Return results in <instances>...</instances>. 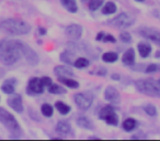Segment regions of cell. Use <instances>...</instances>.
<instances>
[{
    "mask_svg": "<svg viewBox=\"0 0 160 141\" xmlns=\"http://www.w3.org/2000/svg\"><path fill=\"white\" fill-rule=\"evenodd\" d=\"M47 89L51 94H54V95H61V94H65L67 92L66 89L63 88V86L57 85V84H52Z\"/></svg>",
    "mask_w": 160,
    "mask_h": 141,
    "instance_id": "cell-26",
    "label": "cell"
},
{
    "mask_svg": "<svg viewBox=\"0 0 160 141\" xmlns=\"http://www.w3.org/2000/svg\"><path fill=\"white\" fill-rule=\"evenodd\" d=\"M41 111H42V113L44 116L49 118V117H52L53 113H54V108L49 104H43L42 107H41Z\"/></svg>",
    "mask_w": 160,
    "mask_h": 141,
    "instance_id": "cell-30",
    "label": "cell"
},
{
    "mask_svg": "<svg viewBox=\"0 0 160 141\" xmlns=\"http://www.w3.org/2000/svg\"><path fill=\"white\" fill-rule=\"evenodd\" d=\"M102 41L104 42H111V43H115L116 42V39H115L112 34H104V37H103Z\"/></svg>",
    "mask_w": 160,
    "mask_h": 141,
    "instance_id": "cell-36",
    "label": "cell"
},
{
    "mask_svg": "<svg viewBox=\"0 0 160 141\" xmlns=\"http://www.w3.org/2000/svg\"><path fill=\"white\" fill-rule=\"evenodd\" d=\"M138 33L143 38H145L150 42L160 46V30H157L155 28H149V27H142V28L138 29Z\"/></svg>",
    "mask_w": 160,
    "mask_h": 141,
    "instance_id": "cell-7",
    "label": "cell"
},
{
    "mask_svg": "<svg viewBox=\"0 0 160 141\" xmlns=\"http://www.w3.org/2000/svg\"><path fill=\"white\" fill-rule=\"evenodd\" d=\"M7 103L15 113H23V100H22L21 95H12L11 94V96L7 100Z\"/></svg>",
    "mask_w": 160,
    "mask_h": 141,
    "instance_id": "cell-12",
    "label": "cell"
},
{
    "mask_svg": "<svg viewBox=\"0 0 160 141\" xmlns=\"http://www.w3.org/2000/svg\"><path fill=\"white\" fill-rule=\"evenodd\" d=\"M118 54L116 52H113V51H109V52L103 53L102 55V60L106 63H114V62L118 61Z\"/></svg>",
    "mask_w": 160,
    "mask_h": 141,
    "instance_id": "cell-24",
    "label": "cell"
},
{
    "mask_svg": "<svg viewBox=\"0 0 160 141\" xmlns=\"http://www.w3.org/2000/svg\"><path fill=\"white\" fill-rule=\"evenodd\" d=\"M158 85L160 86V78H159V80H158Z\"/></svg>",
    "mask_w": 160,
    "mask_h": 141,
    "instance_id": "cell-43",
    "label": "cell"
},
{
    "mask_svg": "<svg viewBox=\"0 0 160 141\" xmlns=\"http://www.w3.org/2000/svg\"><path fill=\"white\" fill-rule=\"evenodd\" d=\"M41 80H42V84H43V86H44L45 88H49V86L53 84V80H52V78H51V77H49V76L41 77Z\"/></svg>",
    "mask_w": 160,
    "mask_h": 141,
    "instance_id": "cell-35",
    "label": "cell"
},
{
    "mask_svg": "<svg viewBox=\"0 0 160 141\" xmlns=\"http://www.w3.org/2000/svg\"><path fill=\"white\" fill-rule=\"evenodd\" d=\"M15 84H17L15 78H9V80H6L5 82H3L2 85H1V90H2L5 94L11 95V94H13L15 90Z\"/></svg>",
    "mask_w": 160,
    "mask_h": 141,
    "instance_id": "cell-14",
    "label": "cell"
},
{
    "mask_svg": "<svg viewBox=\"0 0 160 141\" xmlns=\"http://www.w3.org/2000/svg\"><path fill=\"white\" fill-rule=\"evenodd\" d=\"M39 35H45L47 31H46V29L42 28V27H39Z\"/></svg>",
    "mask_w": 160,
    "mask_h": 141,
    "instance_id": "cell-40",
    "label": "cell"
},
{
    "mask_svg": "<svg viewBox=\"0 0 160 141\" xmlns=\"http://www.w3.org/2000/svg\"><path fill=\"white\" fill-rule=\"evenodd\" d=\"M103 1L104 0H89V3H88V7L89 9L92 10V11H96L100 8V7L103 5Z\"/></svg>",
    "mask_w": 160,
    "mask_h": 141,
    "instance_id": "cell-31",
    "label": "cell"
},
{
    "mask_svg": "<svg viewBox=\"0 0 160 141\" xmlns=\"http://www.w3.org/2000/svg\"><path fill=\"white\" fill-rule=\"evenodd\" d=\"M137 49H138V53L139 55L142 56V57L146 58L148 56L150 55V52H151V46L148 44V43H144V42H140L138 43V45H137Z\"/></svg>",
    "mask_w": 160,
    "mask_h": 141,
    "instance_id": "cell-20",
    "label": "cell"
},
{
    "mask_svg": "<svg viewBox=\"0 0 160 141\" xmlns=\"http://www.w3.org/2000/svg\"><path fill=\"white\" fill-rule=\"evenodd\" d=\"M158 53V54H156V57H159V56H160V52H157Z\"/></svg>",
    "mask_w": 160,
    "mask_h": 141,
    "instance_id": "cell-41",
    "label": "cell"
},
{
    "mask_svg": "<svg viewBox=\"0 0 160 141\" xmlns=\"http://www.w3.org/2000/svg\"><path fill=\"white\" fill-rule=\"evenodd\" d=\"M135 87L139 93L150 97H160V86L158 82L149 78H140L135 80Z\"/></svg>",
    "mask_w": 160,
    "mask_h": 141,
    "instance_id": "cell-4",
    "label": "cell"
},
{
    "mask_svg": "<svg viewBox=\"0 0 160 141\" xmlns=\"http://www.w3.org/2000/svg\"><path fill=\"white\" fill-rule=\"evenodd\" d=\"M104 121H105L108 125H110V126H118V115L115 113V111H113V113H111L109 116L106 117L105 119H104Z\"/></svg>",
    "mask_w": 160,
    "mask_h": 141,
    "instance_id": "cell-28",
    "label": "cell"
},
{
    "mask_svg": "<svg viewBox=\"0 0 160 141\" xmlns=\"http://www.w3.org/2000/svg\"><path fill=\"white\" fill-rule=\"evenodd\" d=\"M22 43L21 41L9 39L0 41V62L3 65L10 66L21 60V57H23Z\"/></svg>",
    "mask_w": 160,
    "mask_h": 141,
    "instance_id": "cell-1",
    "label": "cell"
},
{
    "mask_svg": "<svg viewBox=\"0 0 160 141\" xmlns=\"http://www.w3.org/2000/svg\"><path fill=\"white\" fill-rule=\"evenodd\" d=\"M58 82L61 83L63 85L67 86V87H69V88H73V89H76L79 87L78 82H77L76 80H73L71 77H68V76H59L58 77Z\"/></svg>",
    "mask_w": 160,
    "mask_h": 141,
    "instance_id": "cell-17",
    "label": "cell"
},
{
    "mask_svg": "<svg viewBox=\"0 0 160 141\" xmlns=\"http://www.w3.org/2000/svg\"><path fill=\"white\" fill-rule=\"evenodd\" d=\"M54 73L55 75H57L58 77L59 76H68V77H74L75 76V74L69 67H67V66H64V65H57V66H55L54 68Z\"/></svg>",
    "mask_w": 160,
    "mask_h": 141,
    "instance_id": "cell-16",
    "label": "cell"
},
{
    "mask_svg": "<svg viewBox=\"0 0 160 141\" xmlns=\"http://www.w3.org/2000/svg\"><path fill=\"white\" fill-rule=\"evenodd\" d=\"M104 32H99V33L97 34V37H96V40L97 41H102L103 37H104Z\"/></svg>",
    "mask_w": 160,
    "mask_h": 141,
    "instance_id": "cell-39",
    "label": "cell"
},
{
    "mask_svg": "<svg viewBox=\"0 0 160 141\" xmlns=\"http://www.w3.org/2000/svg\"><path fill=\"white\" fill-rule=\"evenodd\" d=\"M104 98L111 104H118L121 101V95L118 90L113 86H108L104 90Z\"/></svg>",
    "mask_w": 160,
    "mask_h": 141,
    "instance_id": "cell-11",
    "label": "cell"
},
{
    "mask_svg": "<svg viewBox=\"0 0 160 141\" xmlns=\"http://www.w3.org/2000/svg\"><path fill=\"white\" fill-rule=\"evenodd\" d=\"M0 29L8 34L12 35H24V34L30 33L32 30L27 22L20 20V19L9 18L0 22Z\"/></svg>",
    "mask_w": 160,
    "mask_h": 141,
    "instance_id": "cell-2",
    "label": "cell"
},
{
    "mask_svg": "<svg viewBox=\"0 0 160 141\" xmlns=\"http://www.w3.org/2000/svg\"><path fill=\"white\" fill-rule=\"evenodd\" d=\"M74 55H75V53H73V51H68V50H66V51H64V52L61 53V60L63 62H65V63H67V64H73L74 65V62H75V60H74Z\"/></svg>",
    "mask_w": 160,
    "mask_h": 141,
    "instance_id": "cell-21",
    "label": "cell"
},
{
    "mask_svg": "<svg viewBox=\"0 0 160 141\" xmlns=\"http://www.w3.org/2000/svg\"><path fill=\"white\" fill-rule=\"evenodd\" d=\"M55 107H56V109H57L58 113H61V115H67V113H69L70 110H71L69 105H67L64 101H56L55 103Z\"/></svg>",
    "mask_w": 160,
    "mask_h": 141,
    "instance_id": "cell-22",
    "label": "cell"
},
{
    "mask_svg": "<svg viewBox=\"0 0 160 141\" xmlns=\"http://www.w3.org/2000/svg\"><path fill=\"white\" fill-rule=\"evenodd\" d=\"M22 53H23V57L27 60V62L30 65L34 66V65L39 64V55L35 53V51L31 46H29L25 43H22Z\"/></svg>",
    "mask_w": 160,
    "mask_h": 141,
    "instance_id": "cell-8",
    "label": "cell"
},
{
    "mask_svg": "<svg viewBox=\"0 0 160 141\" xmlns=\"http://www.w3.org/2000/svg\"><path fill=\"white\" fill-rule=\"evenodd\" d=\"M122 62H123V64L128 65V66L134 65V63H135V51H134L133 48H130L124 52Z\"/></svg>",
    "mask_w": 160,
    "mask_h": 141,
    "instance_id": "cell-15",
    "label": "cell"
},
{
    "mask_svg": "<svg viewBox=\"0 0 160 141\" xmlns=\"http://www.w3.org/2000/svg\"><path fill=\"white\" fill-rule=\"evenodd\" d=\"M144 111L147 113L148 116H156L157 115V108L155 107L152 104H147L144 106Z\"/></svg>",
    "mask_w": 160,
    "mask_h": 141,
    "instance_id": "cell-32",
    "label": "cell"
},
{
    "mask_svg": "<svg viewBox=\"0 0 160 141\" xmlns=\"http://www.w3.org/2000/svg\"><path fill=\"white\" fill-rule=\"evenodd\" d=\"M108 23L112 27H116V28H128L135 23V18L130 13L122 12L112 20L108 21Z\"/></svg>",
    "mask_w": 160,
    "mask_h": 141,
    "instance_id": "cell-5",
    "label": "cell"
},
{
    "mask_svg": "<svg viewBox=\"0 0 160 141\" xmlns=\"http://www.w3.org/2000/svg\"><path fill=\"white\" fill-rule=\"evenodd\" d=\"M94 73L97 74V75H99V76H105L106 74H108V70L104 67H98Z\"/></svg>",
    "mask_w": 160,
    "mask_h": 141,
    "instance_id": "cell-37",
    "label": "cell"
},
{
    "mask_svg": "<svg viewBox=\"0 0 160 141\" xmlns=\"http://www.w3.org/2000/svg\"><path fill=\"white\" fill-rule=\"evenodd\" d=\"M145 73H156V72H159L160 70V65L159 64H149L146 66Z\"/></svg>",
    "mask_w": 160,
    "mask_h": 141,
    "instance_id": "cell-33",
    "label": "cell"
},
{
    "mask_svg": "<svg viewBox=\"0 0 160 141\" xmlns=\"http://www.w3.org/2000/svg\"><path fill=\"white\" fill-rule=\"evenodd\" d=\"M137 127V121L134 118H127L123 121V128L126 131H132Z\"/></svg>",
    "mask_w": 160,
    "mask_h": 141,
    "instance_id": "cell-25",
    "label": "cell"
},
{
    "mask_svg": "<svg viewBox=\"0 0 160 141\" xmlns=\"http://www.w3.org/2000/svg\"><path fill=\"white\" fill-rule=\"evenodd\" d=\"M55 130L57 133L59 135H64V136H67V135H71L73 133V128L70 126V123L66 120H59L55 127Z\"/></svg>",
    "mask_w": 160,
    "mask_h": 141,
    "instance_id": "cell-13",
    "label": "cell"
},
{
    "mask_svg": "<svg viewBox=\"0 0 160 141\" xmlns=\"http://www.w3.org/2000/svg\"><path fill=\"white\" fill-rule=\"evenodd\" d=\"M118 10V7L115 5L114 2H112V1H109V2H106L102 8V13L103 15H113L115 13V11Z\"/></svg>",
    "mask_w": 160,
    "mask_h": 141,
    "instance_id": "cell-23",
    "label": "cell"
},
{
    "mask_svg": "<svg viewBox=\"0 0 160 141\" xmlns=\"http://www.w3.org/2000/svg\"><path fill=\"white\" fill-rule=\"evenodd\" d=\"M82 31H83V29H82V27L80 25L71 23L66 28L65 33L71 40H79L80 37L82 35Z\"/></svg>",
    "mask_w": 160,
    "mask_h": 141,
    "instance_id": "cell-10",
    "label": "cell"
},
{
    "mask_svg": "<svg viewBox=\"0 0 160 141\" xmlns=\"http://www.w3.org/2000/svg\"><path fill=\"white\" fill-rule=\"evenodd\" d=\"M76 105L81 110H88L93 103V94L91 92H81L76 94L74 97Z\"/></svg>",
    "mask_w": 160,
    "mask_h": 141,
    "instance_id": "cell-6",
    "label": "cell"
},
{
    "mask_svg": "<svg viewBox=\"0 0 160 141\" xmlns=\"http://www.w3.org/2000/svg\"><path fill=\"white\" fill-rule=\"evenodd\" d=\"M61 6L70 13H76L78 11V5L76 0H61Z\"/></svg>",
    "mask_w": 160,
    "mask_h": 141,
    "instance_id": "cell-18",
    "label": "cell"
},
{
    "mask_svg": "<svg viewBox=\"0 0 160 141\" xmlns=\"http://www.w3.org/2000/svg\"><path fill=\"white\" fill-rule=\"evenodd\" d=\"M136 1H138V2H143L144 0H136Z\"/></svg>",
    "mask_w": 160,
    "mask_h": 141,
    "instance_id": "cell-42",
    "label": "cell"
},
{
    "mask_svg": "<svg viewBox=\"0 0 160 141\" xmlns=\"http://www.w3.org/2000/svg\"><path fill=\"white\" fill-rule=\"evenodd\" d=\"M44 86L42 84L41 77H32L27 83V90L30 94H42L44 92Z\"/></svg>",
    "mask_w": 160,
    "mask_h": 141,
    "instance_id": "cell-9",
    "label": "cell"
},
{
    "mask_svg": "<svg viewBox=\"0 0 160 141\" xmlns=\"http://www.w3.org/2000/svg\"><path fill=\"white\" fill-rule=\"evenodd\" d=\"M120 40L124 43H130L132 42V35L128 32H122L120 34Z\"/></svg>",
    "mask_w": 160,
    "mask_h": 141,
    "instance_id": "cell-34",
    "label": "cell"
},
{
    "mask_svg": "<svg viewBox=\"0 0 160 141\" xmlns=\"http://www.w3.org/2000/svg\"><path fill=\"white\" fill-rule=\"evenodd\" d=\"M0 123H2L15 138L21 137L22 133H23V130H22L21 126L19 125L18 120L15 119V117L7 109L1 107H0Z\"/></svg>",
    "mask_w": 160,
    "mask_h": 141,
    "instance_id": "cell-3",
    "label": "cell"
},
{
    "mask_svg": "<svg viewBox=\"0 0 160 141\" xmlns=\"http://www.w3.org/2000/svg\"><path fill=\"white\" fill-rule=\"evenodd\" d=\"M111 78L113 80H121V76H120V74H118V73H113L111 75Z\"/></svg>",
    "mask_w": 160,
    "mask_h": 141,
    "instance_id": "cell-38",
    "label": "cell"
},
{
    "mask_svg": "<svg viewBox=\"0 0 160 141\" xmlns=\"http://www.w3.org/2000/svg\"><path fill=\"white\" fill-rule=\"evenodd\" d=\"M77 125L83 129H89V130H93L94 129L93 123H92L89 118H87V117H85V116L79 117L78 119H77Z\"/></svg>",
    "mask_w": 160,
    "mask_h": 141,
    "instance_id": "cell-19",
    "label": "cell"
},
{
    "mask_svg": "<svg viewBox=\"0 0 160 141\" xmlns=\"http://www.w3.org/2000/svg\"><path fill=\"white\" fill-rule=\"evenodd\" d=\"M89 65H90V61L86 57H78L74 62V66H76L77 68H85Z\"/></svg>",
    "mask_w": 160,
    "mask_h": 141,
    "instance_id": "cell-27",
    "label": "cell"
},
{
    "mask_svg": "<svg viewBox=\"0 0 160 141\" xmlns=\"http://www.w3.org/2000/svg\"><path fill=\"white\" fill-rule=\"evenodd\" d=\"M114 111V108H113V106H111V105H108V106H104V107L100 110V113H99V116L100 118L102 120H104L106 118V117L109 116L110 113H113Z\"/></svg>",
    "mask_w": 160,
    "mask_h": 141,
    "instance_id": "cell-29",
    "label": "cell"
},
{
    "mask_svg": "<svg viewBox=\"0 0 160 141\" xmlns=\"http://www.w3.org/2000/svg\"><path fill=\"white\" fill-rule=\"evenodd\" d=\"M81 1H86V0H81Z\"/></svg>",
    "mask_w": 160,
    "mask_h": 141,
    "instance_id": "cell-44",
    "label": "cell"
}]
</instances>
